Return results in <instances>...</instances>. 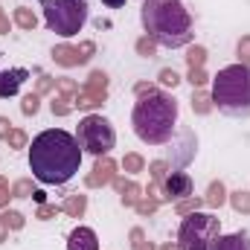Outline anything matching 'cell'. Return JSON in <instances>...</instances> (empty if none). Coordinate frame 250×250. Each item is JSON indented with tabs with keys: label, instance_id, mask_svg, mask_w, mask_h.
<instances>
[{
	"label": "cell",
	"instance_id": "1",
	"mask_svg": "<svg viewBox=\"0 0 250 250\" xmlns=\"http://www.w3.org/2000/svg\"><path fill=\"white\" fill-rule=\"evenodd\" d=\"M82 146L76 134H67L62 128H47L29 143V169L32 178L47 187L70 184L82 169Z\"/></svg>",
	"mask_w": 250,
	"mask_h": 250
},
{
	"label": "cell",
	"instance_id": "2",
	"mask_svg": "<svg viewBox=\"0 0 250 250\" xmlns=\"http://www.w3.org/2000/svg\"><path fill=\"white\" fill-rule=\"evenodd\" d=\"M140 23L146 35H151L166 50L189 47L195 38L192 15L184 6V0H146L140 6Z\"/></svg>",
	"mask_w": 250,
	"mask_h": 250
},
{
	"label": "cell",
	"instance_id": "3",
	"mask_svg": "<svg viewBox=\"0 0 250 250\" xmlns=\"http://www.w3.org/2000/svg\"><path fill=\"white\" fill-rule=\"evenodd\" d=\"M178 114H181L178 99L172 93H166V90H157V93L143 96V99L134 102L131 128H134L140 143H146V146H166L175 137Z\"/></svg>",
	"mask_w": 250,
	"mask_h": 250
},
{
	"label": "cell",
	"instance_id": "4",
	"mask_svg": "<svg viewBox=\"0 0 250 250\" xmlns=\"http://www.w3.org/2000/svg\"><path fill=\"white\" fill-rule=\"evenodd\" d=\"M212 105L233 120H250V67L230 64L212 76Z\"/></svg>",
	"mask_w": 250,
	"mask_h": 250
},
{
	"label": "cell",
	"instance_id": "5",
	"mask_svg": "<svg viewBox=\"0 0 250 250\" xmlns=\"http://www.w3.org/2000/svg\"><path fill=\"white\" fill-rule=\"evenodd\" d=\"M44 9V23L50 32L73 38L84 29L87 23V3L84 0H41Z\"/></svg>",
	"mask_w": 250,
	"mask_h": 250
},
{
	"label": "cell",
	"instance_id": "6",
	"mask_svg": "<svg viewBox=\"0 0 250 250\" xmlns=\"http://www.w3.org/2000/svg\"><path fill=\"white\" fill-rule=\"evenodd\" d=\"M221 236V218L212 212H189L178 227L181 250H209V245Z\"/></svg>",
	"mask_w": 250,
	"mask_h": 250
},
{
	"label": "cell",
	"instance_id": "7",
	"mask_svg": "<svg viewBox=\"0 0 250 250\" xmlns=\"http://www.w3.org/2000/svg\"><path fill=\"white\" fill-rule=\"evenodd\" d=\"M76 140H79L82 151H87L93 157H105L117 146V131H114L111 120H105L102 114H87L84 120H79Z\"/></svg>",
	"mask_w": 250,
	"mask_h": 250
},
{
	"label": "cell",
	"instance_id": "8",
	"mask_svg": "<svg viewBox=\"0 0 250 250\" xmlns=\"http://www.w3.org/2000/svg\"><path fill=\"white\" fill-rule=\"evenodd\" d=\"M166 146H169V148H166V157H163V160L172 166V172L189 166V163L195 160V154H198V137H195V131H192L189 125H181L178 134H175Z\"/></svg>",
	"mask_w": 250,
	"mask_h": 250
},
{
	"label": "cell",
	"instance_id": "9",
	"mask_svg": "<svg viewBox=\"0 0 250 250\" xmlns=\"http://www.w3.org/2000/svg\"><path fill=\"white\" fill-rule=\"evenodd\" d=\"M117 175H120V163H117V160H114L111 154H105V157H96L93 169H90V172L84 175V187H87V189L111 187Z\"/></svg>",
	"mask_w": 250,
	"mask_h": 250
},
{
	"label": "cell",
	"instance_id": "10",
	"mask_svg": "<svg viewBox=\"0 0 250 250\" xmlns=\"http://www.w3.org/2000/svg\"><path fill=\"white\" fill-rule=\"evenodd\" d=\"M192 192H195V184L187 172H169V178L160 184V198L166 204H178V201L189 198Z\"/></svg>",
	"mask_w": 250,
	"mask_h": 250
},
{
	"label": "cell",
	"instance_id": "11",
	"mask_svg": "<svg viewBox=\"0 0 250 250\" xmlns=\"http://www.w3.org/2000/svg\"><path fill=\"white\" fill-rule=\"evenodd\" d=\"M111 187L117 189V195H120V204H123L125 209H134V207L140 204V198H143V187H140V184H137L134 178L117 175Z\"/></svg>",
	"mask_w": 250,
	"mask_h": 250
},
{
	"label": "cell",
	"instance_id": "12",
	"mask_svg": "<svg viewBox=\"0 0 250 250\" xmlns=\"http://www.w3.org/2000/svg\"><path fill=\"white\" fill-rule=\"evenodd\" d=\"M26 79H29V70H26V67H9V70H0V99L15 96Z\"/></svg>",
	"mask_w": 250,
	"mask_h": 250
},
{
	"label": "cell",
	"instance_id": "13",
	"mask_svg": "<svg viewBox=\"0 0 250 250\" xmlns=\"http://www.w3.org/2000/svg\"><path fill=\"white\" fill-rule=\"evenodd\" d=\"M67 250H99V236H96V230H90V227H84V224H79L76 230H70V236H67Z\"/></svg>",
	"mask_w": 250,
	"mask_h": 250
},
{
	"label": "cell",
	"instance_id": "14",
	"mask_svg": "<svg viewBox=\"0 0 250 250\" xmlns=\"http://www.w3.org/2000/svg\"><path fill=\"white\" fill-rule=\"evenodd\" d=\"M50 56H53V62L64 67V70H73V67H82V59H79V47L76 44H56L53 50H50Z\"/></svg>",
	"mask_w": 250,
	"mask_h": 250
},
{
	"label": "cell",
	"instance_id": "15",
	"mask_svg": "<svg viewBox=\"0 0 250 250\" xmlns=\"http://www.w3.org/2000/svg\"><path fill=\"white\" fill-rule=\"evenodd\" d=\"M209 250H250V233H245V230H239V233H221L212 245H209Z\"/></svg>",
	"mask_w": 250,
	"mask_h": 250
},
{
	"label": "cell",
	"instance_id": "16",
	"mask_svg": "<svg viewBox=\"0 0 250 250\" xmlns=\"http://www.w3.org/2000/svg\"><path fill=\"white\" fill-rule=\"evenodd\" d=\"M105 102H108V93H93V90H84V87L76 93V108L84 111V114H96Z\"/></svg>",
	"mask_w": 250,
	"mask_h": 250
},
{
	"label": "cell",
	"instance_id": "17",
	"mask_svg": "<svg viewBox=\"0 0 250 250\" xmlns=\"http://www.w3.org/2000/svg\"><path fill=\"white\" fill-rule=\"evenodd\" d=\"M227 187H224V181H209V187H207V195H204V207H209V209H221L224 204H227Z\"/></svg>",
	"mask_w": 250,
	"mask_h": 250
},
{
	"label": "cell",
	"instance_id": "18",
	"mask_svg": "<svg viewBox=\"0 0 250 250\" xmlns=\"http://www.w3.org/2000/svg\"><path fill=\"white\" fill-rule=\"evenodd\" d=\"M62 212H67L70 218H84L87 212V195L84 192H73L62 201Z\"/></svg>",
	"mask_w": 250,
	"mask_h": 250
},
{
	"label": "cell",
	"instance_id": "19",
	"mask_svg": "<svg viewBox=\"0 0 250 250\" xmlns=\"http://www.w3.org/2000/svg\"><path fill=\"white\" fill-rule=\"evenodd\" d=\"M12 23H15L18 29H23V32H35V26H38V15H35L29 6H15V12H12Z\"/></svg>",
	"mask_w": 250,
	"mask_h": 250
},
{
	"label": "cell",
	"instance_id": "20",
	"mask_svg": "<svg viewBox=\"0 0 250 250\" xmlns=\"http://www.w3.org/2000/svg\"><path fill=\"white\" fill-rule=\"evenodd\" d=\"M189 102H192V111H195L198 117H207V114H212V108H215V105H212V93L204 90V87H195Z\"/></svg>",
	"mask_w": 250,
	"mask_h": 250
},
{
	"label": "cell",
	"instance_id": "21",
	"mask_svg": "<svg viewBox=\"0 0 250 250\" xmlns=\"http://www.w3.org/2000/svg\"><path fill=\"white\" fill-rule=\"evenodd\" d=\"M120 169H123L128 178H137L140 172H146V157L140 151H128L123 160H120Z\"/></svg>",
	"mask_w": 250,
	"mask_h": 250
},
{
	"label": "cell",
	"instance_id": "22",
	"mask_svg": "<svg viewBox=\"0 0 250 250\" xmlns=\"http://www.w3.org/2000/svg\"><path fill=\"white\" fill-rule=\"evenodd\" d=\"M108 84H111V76L105 70H90L82 87L84 90H93V93H108Z\"/></svg>",
	"mask_w": 250,
	"mask_h": 250
},
{
	"label": "cell",
	"instance_id": "23",
	"mask_svg": "<svg viewBox=\"0 0 250 250\" xmlns=\"http://www.w3.org/2000/svg\"><path fill=\"white\" fill-rule=\"evenodd\" d=\"M157 50H160V44H157L151 35H146V32L134 41V53H137L140 59H157Z\"/></svg>",
	"mask_w": 250,
	"mask_h": 250
},
{
	"label": "cell",
	"instance_id": "24",
	"mask_svg": "<svg viewBox=\"0 0 250 250\" xmlns=\"http://www.w3.org/2000/svg\"><path fill=\"white\" fill-rule=\"evenodd\" d=\"M50 111H53V117H70L76 111V99L64 96V93H56L53 102H50Z\"/></svg>",
	"mask_w": 250,
	"mask_h": 250
},
{
	"label": "cell",
	"instance_id": "25",
	"mask_svg": "<svg viewBox=\"0 0 250 250\" xmlns=\"http://www.w3.org/2000/svg\"><path fill=\"white\" fill-rule=\"evenodd\" d=\"M227 204L239 212V215H250V189H236L227 195Z\"/></svg>",
	"mask_w": 250,
	"mask_h": 250
},
{
	"label": "cell",
	"instance_id": "26",
	"mask_svg": "<svg viewBox=\"0 0 250 250\" xmlns=\"http://www.w3.org/2000/svg\"><path fill=\"white\" fill-rule=\"evenodd\" d=\"M146 169H148V181H151V184H157V187H160V184L169 178V172H172V166H169L163 157H160V160H151Z\"/></svg>",
	"mask_w": 250,
	"mask_h": 250
},
{
	"label": "cell",
	"instance_id": "27",
	"mask_svg": "<svg viewBox=\"0 0 250 250\" xmlns=\"http://www.w3.org/2000/svg\"><path fill=\"white\" fill-rule=\"evenodd\" d=\"M187 67L189 70H195V67H204L207 59H209V53H207V47H201V44H189L187 47Z\"/></svg>",
	"mask_w": 250,
	"mask_h": 250
},
{
	"label": "cell",
	"instance_id": "28",
	"mask_svg": "<svg viewBox=\"0 0 250 250\" xmlns=\"http://www.w3.org/2000/svg\"><path fill=\"white\" fill-rule=\"evenodd\" d=\"M6 146L12 148V151H21V148H29V134L23 131V128H12L9 131V137H6Z\"/></svg>",
	"mask_w": 250,
	"mask_h": 250
},
{
	"label": "cell",
	"instance_id": "29",
	"mask_svg": "<svg viewBox=\"0 0 250 250\" xmlns=\"http://www.w3.org/2000/svg\"><path fill=\"white\" fill-rule=\"evenodd\" d=\"M181 82H184V79H181V73H178L175 67H163V70L157 73V84H160V87H169V90H175Z\"/></svg>",
	"mask_w": 250,
	"mask_h": 250
},
{
	"label": "cell",
	"instance_id": "30",
	"mask_svg": "<svg viewBox=\"0 0 250 250\" xmlns=\"http://www.w3.org/2000/svg\"><path fill=\"white\" fill-rule=\"evenodd\" d=\"M201 207H204V198H201V195H189V198H184V201L175 204V212L184 218V215H189V212H198Z\"/></svg>",
	"mask_w": 250,
	"mask_h": 250
},
{
	"label": "cell",
	"instance_id": "31",
	"mask_svg": "<svg viewBox=\"0 0 250 250\" xmlns=\"http://www.w3.org/2000/svg\"><path fill=\"white\" fill-rule=\"evenodd\" d=\"M35 181L32 178H18L15 184H12V198H32L35 195Z\"/></svg>",
	"mask_w": 250,
	"mask_h": 250
},
{
	"label": "cell",
	"instance_id": "32",
	"mask_svg": "<svg viewBox=\"0 0 250 250\" xmlns=\"http://www.w3.org/2000/svg\"><path fill=\"white\" fill-rule=\"evenodd\" d=\"M41 99H44V96H38L35 90L26 93V96L21 99V114H23V117H35V114L41 111Z\"/></svg>",
	"mask_w": 250,
	"mask_h": 250
},
{
	"label": "cell",
	"instance_id": "33",
	"mask_svg": "<svg viewBox=\"0 0 250 250\" xmlns=\"http://www.w3.org/2000/svg\"><path fill=\"white\" fill-rule=\"evenodd\" d=\"M134 209H137L140 218H148V215H154V212L160 209V201H157V198H148V195L143 192V198H140V204H137Z\"/></svg>",
	"mask_w": 250,
	"mask_h": 250
},
{
	"label": "cell",
	"instance_id": "34",
	"mask_svg": "<svg viewBox=\"0 0 250 250\" xmlns=\"http://www.w3.org/2000/svg\"><path fill=\"white\" fill-rule=\"evenodd\" d=\"M79 90H82V87H79L76 79H70V76H56V93H64V96H73V99H76Z\"/></svg>",
	"mask_w": 250,
	"mask_h": 250
},
{
	"label": "cell",
	"instance_id": "35",
	"mask_svg": "<svg viewBox=\"0 0 250 250\" xmlns=\"http://www.w3.org/2000/svg\"><path fill=\"white\" fill-rule=\"evenodd\" d=\"M3 218H6V224H9V233H18V230H23V224H26V215H23L21 209H3Z\"/></svg>",
	"mask_w": 250,
	"mask_h": 250
},
{
	"label": "cell",
	"instance_id": "36",
	"mask_svg": "<svg viewBox=\"0 0 250 250\" xmlns=\"http://www.w3.org/2000/svg\"><path fill=\"white\" fill-rule=\"evenodd\" d=\"M35 93H38V96H50V93H56V76L41 73V76L35 79Z\"/></svg>",
	"mask_w": 250,
	"mask_h": 250
},
{
	"label": "cell",
	"instance_id": "37",
	"mask_svg": "<svg viewBox=\"0 0 250 250\" xmlns=\"http://www.w3.org/2000/svg\"><path fill=\"white\" fill-rule=\"evenodd\" d=\"M187 82L192 84V90H195V87H204V84L212 82V79H209V73H207L204 67H195V70H189L187 73Z\"/></svg>",
	"mask_w": 250,
	"mask_h": 250
},
{
	"label": "cell",
	"instance_id": "38",
	"mask_svg": "<svg viewBox=\"0 0 250 250\" xmlns=\"http://www.w3.org/2000/svg\"><path fill=\"white\" fill-rule=\"evenodd\" d=\"M59 212H62V204H38L35 218H38V221H50V218H56Z\"/></svg>",
	"mask_w": 250,
	"mask_h": 250
},
{
	"label": "cell",
	"instance_id": "39",
	"mask_svg": "<svg viewBox=\"0 0 250 250\" xmlns=\"http://www.w3.org/2000/svg\"><path fill=\"white\" fill-rule=\"evenodd\" d=\"M236 59H239V64H248L250 67V35H242L236 41Z\"/></svg>",
	"mask_w": 250,
	"mask_h": 250
},
{
	"label": "cell",
	"instance_id": "40",
	"mask_svg": "<svg viewBox=\"0 0 250 250\" xmlns=\"http://www.w3.org/2000/svg\"><path fill=\"white\" fill-rule=\"evenodd\" d=\"M146 242H148V236H146L143 227H131V230H128V248L131 250H140Z\"/></svg>",
	"mask_w": 250,
	"mask_h": 250
},
{
	"label": "cell",
	"instance_id": "41",
	"mask_svg": "<svg viewBox=\"0 0 250 250\" xmlns=\"http://www.w3.org/2000/svg\"><path fill=\"white\" fill-rule=\"evenodd\" d=\"M157 90H160V84H157V82H137V84H134V96H137V99L151 96V93H157Z\"/></svg>",
	"mask_w": 250,
	"mask_h": 250
},
{
	"label": "cell",
	"instance_id": "42",
	"mask_svg": "<svg viewBox=\"0 0 250 250\" xmlns=\"http://www.w3.org/2000/svg\"><path fill=\"white\" fill-rule=\"evenodd\" d=\"M96 56V41H79V59H82V64H87L90 59Z\"/></svg>",
	"mask_w": 250,
	"mask_h": 250
},
{
	"label": "cell",
	"instance_id": "43",
	"mask_svg": "<svg viewBox=\"0 0 250 250\" xmlns=\"http://www.w3.org/2000/svg\"><path fill=\"white\" fill-rule=\"evenodd\" d=\"M9 201H12V184H9V178L0 175V209H6Z\"/></svg>",
	"mask_w": 250,
	"mask_h": 250
},
{
	"label": "cell",
	"instance_id": "44",
	"mask_svg": "<svg viewBox=\"0 0 250 250\" xmlns=\"http://www.w3.org/2000/svg\"><path fill=\"white\" fill-rule=\"evenodd\" d=\"M15 125H12V120L9 117H0V140L6 143V137H9V131H12Z\"/></svg>",
	"mask_w": 250,
	"mask_h": 250
},
{
	"label": "cell",
	"instance_id": "45",
	"mask_svg": "<svg viewBox=\"0 0 250 250\" xmlns=\"http://www.w3.org/2000/svg\"><path fill=\"white\" fill-rule=\"evenodd\" d=\"M6 242H9V224H6L3 209H0V245H6Z\"/></svg>",
	"mask_w": 250,
	"mask_h": 250
},
{
	"label": "cell",
	"instance_id": "46",
	"mask_svg": "<svg viewBox=\"0 0 250 250\" xmlns=\"http://www.w3.org/2000/svg\"><path fill=\"white\" fill-rule=\"evenodd\" d=\"M9 29H12V23H9V15L0 9V35H9Z\"/></svg>",
	"mask_w": 250,
	"mask_h": 250
},
{
	"label": "cell",
	"instance_id": "47",
	"mask_svg": "<svg viewBox=\"0 0 250 250\" xmlns=\"http://www.w3.org/2000/svg\"><path fill=\"white\" fill-rule=\"evenodd\" d=\"M32 201H35V204H47V192H44V189H35Z\"/></svg>",
	"mask_w": 250,
	"mask_h": 250
},
{
	"label": "cell",
	"instance_id": "48",
	"mask_svg": "<svg viewBox=\"0 0 250 250\" xmlns=\"http://www.w3.org/2000/svg\"><path fill=\"white\" fill-rule=\"evenodd\" d=\"M102 3H105L108 9H120V6H125V3H128V0H102Z\"/></svg>",
	"mask_w": 250,
	"mask_h": 250
},
{
	"label": "cell",
	"instance_id": "49",
	"mask_svg": "<svg viewBox=\"0 0 250 250\" xmlns=\"http://www.w3.org/2000/svg\"><path fill=\"white\" fill-rule=\"evenodd\" d=\"M157 250H181V245H178V242H163Z\"/></svg>",
	"mask_w": 250,
	"mask_h": 250
},
{
	"label": "cell",
	"instance_id": "50",
	"mask_svg": "<svg viewBox=\"0 0 250 250\" xmlns=\"http://www.w3.org/2000/svg\"><path fill=\"white\" fill-rule=\"evenodd\" d=\"M140 250H157V245H154V242H146V245H143Z\"/></svg>",
	"mask_w": 250,
	"mask_h": 250
}]
</instances>
